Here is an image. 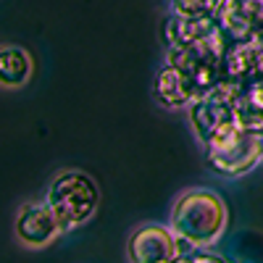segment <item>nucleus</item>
I'll use <instances>...</instances> for the list:
<instances>
[{
	"label": "nucleus",
	"instance_id": "obj_13",
	"mask_svg": "<svg viewBox=\"0 0 263 263\" xmlns=\"http://www.w3.org/2000/svg\"><path fill=\"white\" fill-rule=\"evenodd\" d=\"M190 258L192 263H227L221 255H213V253H192Z\"/></svg>",
	"mask_w": 263,
	"mask_h": 263
},
{
	"label": "nucleus",
	"instance_id": "obj_1",
	"mask_svg": "<svg viewBox=\"0 0 263 263\" xmlns=\"http://www.w3.org/2000/svg\"><path fill=\"white\" fill-rule=\"evenodd\" d=\"M227 224H229V208L221 200V195L203 187L184 190L174 200L171 221H168L174 234L187 248H195V250H205L216 245L224 237Z\"/></svg>",
	"mask_w": 263,
	"mask_h": 263
},
{
	"label": "nucleus",
	"instance_id": "obj_7",
	"mask_svg": "<svg viewBox=\"0 0 263 263\" xmlns=\"http://www.w3.org/2000/svg\"><path fill=\"white\" fill-rule=\"evenodd\" d=\"M66 229L61 227V221L55 218V213L50 211V205L42 203H24L16 211L13 218V234L24 248L29 250H42L53 245L55 239L63 234Z\"/></svg>",
	"mask_w": 263,
	"mask_h": 263
},
{
	"label": "nucleus",
	"instance_id": "obj_11",
	"mask_svg": "<svg viewBox=\"0 0 263 263\" xmlns=\"http://www.w3.org/2000/svg\"><path fill=\"white\" fill-rule=\"evenodd\" d=\"M34 74L32 55L18 45H0V87L18 90Z\"/></svg>",
	"mask_w": 263,
	"mask_h": 263
},
{
	"label": "nucleus",
	"instance_id": "obj_2",
	"mask_svg": "<svg viewBox=\"0 0 263 263\" xmlns=\"http://www.w3.org/2000/svg\"><path fill=\"white\" fill-rule=\"evenodd\" d=\"M42 200L50 205L61 227L66 232H71V229L84 227L95 216L100 205V190L90 174H84L79 168H69V171H61L50 182Z\"/></svg>",
	"mask_w": 263,
	"mask_h": 263
},
{
	"label": "nucleus",
	"instance_id": "obj_14",
	"mask_svg": "<svg viewBox=\"0 0 263 263\" xmlns=\"http://www.w3.org/2000/svg\"><path fill=\"white\" fill-rule=\"evenodd\" d=\"M260 147H263V135H260Z\"/></svg>",
	"mask_w": 263,
	"mask_h": 263
},
{
	"label": "nucleus",
	"instance_id": "obj_8",
	"mask_svg": "<svg viewBox=\"0 0 263 263\" xmlns=\"http://www.w3.org/2000/svg\"><path fill=\"white\" fill-rule=\"evenodd\" d=\"M200 87H197L182 69L166 63L156 77V98L166 108H187L195 98H200Z\"/></svg>",
	"mask_w": 263,
	"mask_h": 263
},
{
	"label": "nucleus",
	"instance_id": "obj_10",
	"mask_svg": "<svg viewBox=\"0 0 263 263\" xmlns=\"http://www.w3.org/2000/svg\"><path fill=\"white\" fill-rule=\"evenodd\" d=\"M218 27L216 16H182V13H171L166 21V42L168 48H179V45H190V42L203 40L205 34H211Z\"/></svg>",
	"mask_w": 263,
	"mask_h": 263
},
{
	"label": "nucleus",
	"instance_id": "obj_12",
	"mask_svg": "<svg viewBox=\"0 0 263 263\" xmlns=\"http://www.w3.org/2000/svg\"><path fill=\"white\" fill-rule=\"evenodd\" d=\"M221 0H171V13L182 16H216Z\"/></svg>",
	"mask_w": 263,
	"mask_h": 263
},
{
	"label": "nucleus",
	"instance_id": "obj_15",
	"mask_svg": "<svg viewBox=\"0 0 263 263\" xmlns=\"http://www.w3.org/2000/svg\"><path fill=\"white\" fill-rule=\"evenodd\" d=\"M258 3H260V0H258Z\"/></svg>",
	"mask_w": 263,
	"mask_h": 263
},
{
	"label": "nucleus",
	"instance_id": "obj_6",
	"mask_svg": "<svg viewBox=\"0 0 263 263\" xmlns=\"http://www.w3.org/2000/svg\"><path fill=\"white\" fill-rule=\"evenodd\" d=\"M182 245L184 242L174 234L171 227L150 221L132 232L126 242V255L129 263H168L171 258L184 253Z\"/></svg>",
	"mask_w": 263,
	"mask_h": 263
},
{
	"label": "nucleus",
	"instance_id": "obj_9",
	"mask_svg": "<svg viewBox=\"0 0 263 263\" xmlns=\"http://www.w3.org/2000/svg\"><path fill=\"white\" fill-rule=\"evenodd\" d=\"M234 116L242 129L263 135V74L242 82V90L234 103Z\"/></svg>",
	"mask_w": 263,
	"mask_h": 263
},
{
	"label": "nucleus",
	"instance_id": "obj_5",
	"mask_svg": "<svg viewBox=\"0 0 263 263\" xmlns=\"http://www.w3.org/2000/svg\"><path fill=\"white\" fill-rule=\"evenodd\" d=\"M187 119H190V126L195 132L197 142H200L205 150L218 145L224 137H229L239 126L237 116H234V105L218 100L208 92H203L200 98H195L187 105Z\"/></svg>",
	"mask_w": 263,
	"mask_h": 263
},
{
	"label": "nucleus",
	"instance_id": "obj_3",
	"mask_svg": "<svg viewBox=\"0 0 263 263\" xmlns=\"http://www.w3.org/2000/svg\"><path fill=\"white\" fill-rule=\"evenodd\" d=\"M227 48H229V34L221 27H216L211 34H205L197 42L168 48L166 61L171 66H177V69H182L197 87H200V92H205L227 77L224 74Z\"/></svg>",
	"mask_w": 263,
	"mask_h": 263
},
{
	"label": "nucleus",
	"instance_id": "obj_4",
	"mask_svg": "<svg viewBox=\"0 0 263 263\" xmlns=\"http://www.w3.org/2000/svg\"><path fill=\"white\" fill-rule=\"evenodd\" d=\"M205 161L221 177H229V179L245 177L263 161L260 135L237 126L229 137H224L218 145L205 150Z\"/></svg>",
	"mask_w": 263,
	"mask_h": 263
}]
</instances>
